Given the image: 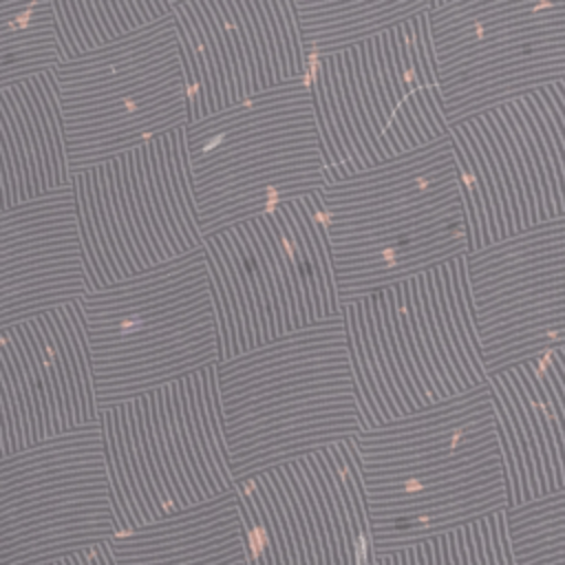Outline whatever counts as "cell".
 Returning a JSON list of instances; mask_svg holds the SVG:
<instances>
[{
  "instance_id": "obj_2",
  "label": "cell",
  "mask_w": 565,
  "mask_h": 565,
  "mask_svg": "<svg viewBox=\"0 0 565 565\" xmlns=\"http://www.w3.org/2000/svg\"><path fill=\"white\" fill-rule=\"evenodd\" d=\"M320 205L340 307L468 254L450 135L329 181Z\"/></svg>"
},
{
  "instance_id": "obj_27",
  "label": "cell",
  "mask_w": 565,
  "mask_h": 565,
  "mask_svg": "<svg viewBox=\"0 0 565 565\" xmlns=\"http://www.w3.org/2000/svg\"><path fill=\"white\" fill-rule=\"evenodd\" d=\"M512 565H565V486L505 510Z\"/></svg>"
},
{
  "instance_id": "obj_11",
  "label": "cell",
  "mask_w": 565,
  "mask_h": 565,
  "mask_svg": "<svg viewBox=\"0 0 565 565\" xmlns=\"http://www.w3.org/2000/svg\"><path fill=\"white\" fill-rule=\"evenodd\" d=\"M468 254L565 214V79L448 128Z\"/></svg>"
},
{
  "instance_id": "obj_8",
  "label": "cell",
  "mask_w": 565,
  "mask_h": 565,
  "mask_svg": "<svg viewBox=\"0 0 565 565\" xmlns=\"http://www.w3.org/2000/svg\"><path fill=\"white\" fill-rule=\"evenodd\" d=\"M183 132L203 236L318 194L329 183L305 77L192 121Z\"/></svg>"
},
{
  "instance_id": "obj_9",
  "label": "cell",
  "mask_w": 565,
  "mask_h": 565,
  "mask_svg": "<svg viewBox=\"0 0 565 565\" xmlns=\"http://www.w3.org/2000/svg\"><path fill=\"white\" fill-rule=\"evenodd\" d=\"M97 411L221 362L203 247L77 300Z\"/></svg>"
},
{
  "instance_id": "obj_18",
  "label": "cell",
  "mask_w": 565,
  "mask_h": 565,
  "mask_svg": "<svg viewBox=\"0 0 565 565\" xmlns=\"http://www.w3.org/2000/svg\"><path fill=\"white\" fill-rule=\"evenodd\" d=\"M97 424L79 305L0 329V459Z\"/></svg>"
},
{
  "instance_id": "obj_20",
  "label": "cell",
  "mask_w": 565,
  "mask_h": 565,
  "mask_svg": "<svg viewBox=\"0 0 565 565\" xmlns=\"http://www.w3.org/2000/svg\"><path fill=\"white\" fill-rule=\"evenodd\" d=\"M508 508L565 486V347L488 375Z\"/></svg>"
},
{
  "instance_id": "obj_13",
  "label": "cell",
  "mask_w": 565,
  "mask_h": 565,
  "mask_svg": "<svg viewBox=\"0 0 565 565\" xmlns=\"http://www.w3.org/2000/svg\"><path fill=\"white\" fill-rule=\"evenodd\" d=\"M428 33L448 128L565 79V2L433 0Z\"/></svg>"
},
{
  "instance_id": "obj_12",
  "label": "cell",
  "mask_w": 565,
  "mask_h": 565,
  "mask_svg": "<svg viewBox=\"0 0 565 565\" xmlns=\"http://www.w3.org/2000/svg\"><path fill=\"white\" fill-rule=\"evenodd\" d=\"M71 174L188 126L172 15L53 68Z\"/></svg>"
},
{
  "instance_id": "obj_23",
  "label": "cell",
  "mask_w": 565,
  "mask_h": 565,
  "mask_svg": "<svg viewBox=\"0 0 565 565\" xmlns=\"http://www.w3.org/2000/svg\"><path fill=\"white\" fill-rule=\"evenodd\" d=\"M433 0H294L305 60L329 55L417 18Z\"/></svg>"
},
{
  "instance_id": "obj_22",
  "label": "cell",
  "mask_w": 565,
  "mask_h": 565,
  "mask_svg": "<svg viewBox=\"0 0 565 565\" xmlns=\"http://www.w3.org/2000/svg\"><path fill=\"white\" fill-rule=\"evenodd\" d=\"M108 550L113 565H247L234 490L119 532Z\"/></svg>"
},
{
  "instance_id": "obj_24",
  "label": "cell",
  "mask_w": 565,
  "mask_h": 565,
  "mask_svg": "<svg viewBox=\"0 0 565 565\" xmlns=\"http://www.w3.org/2000/svg\"><path fill=\"white\" fill-rule=\"evenodd\" d=\"M62 62L84 57L172 15L168 0H51Z\"/></svg>"
},
{
  "instance_id": "obj_5",
  "label": "cell",
  "mask_w": 565,
  "mask_h": 565,
  "mask_svg": "<svg viewBox=\"0 0 565 565\" xmlns=\"http://www.w3.org/2000/svg\"><path fill=\"white\" fill-rule=\"evenodd\" d=\"M428 11L342 51L305 60L329 181L448 135Z\"/></svg>"
},
{
  "instance_id": "obj_15",
  "label": "cell",
  "mask_w": 565,
  "mask_h": 565,
  "mask_svg": "<svg viewBox=\"0 0 565 565\" xmlns=\"http://www.w3.org/2000/svg\"><path fill=\"white\" fill-rule=\"evenodd\" d=\"M117 534L99 424L0 459V565H42Z\"/></svg>"
},
{
  "instance_id": "obj_29",
  "label": "cell",
  "mask_w": 565,
  "mask_h": 565,
  "mask_svg": "<svg viewBox=\"0 0 565 565\" xmlns=\"http://www.w3.org/2000/svg\"><path fill=\"white\" fill-rule=\"evenodd\" d=\"M371 565H373V563H371Z\"/></svg>"
},
{
  "instance_id": "obj_28",
  "label": "cell",
  "mask_w": 565,
  "mask_h": 565,
  "mask_svg": "<svg viewBox=\"0 0 565 565\" xmlns=\"http://www.w3.org/2000/svg\"><path fill=\"white\" fill-rule=\"evenodd\" d=\"M42 565H113V561H110L108 543H104V545L82 550V552H75L71 556L55 558V561H49V563H42Z\"/></svg>"
},
{
  "instance_id": "obj_26",
  "label": "cell",
  "mask_w": 565,
  "mask_h": 565,
  "mask_svg": "<svg viewBox=\"0 0 565 565\" xmlns=\"http://www.w3.org/2000/svg\"><path fill=\"white\" fill-rule=\"evenodd\" d=\"M373 565H512L505 512L373 554Z\"/></svg>"
},
{
  "instance_id": "obj_17",
  "label": "cell",
  "mask_w": 565,
  "mask_h": 565,
  "mask_svg": "<svg viewBox=\"0 0 565 565\" xmlns=\"http://www.w3.org/2000/svg\"><path fill=\"white\" fill-rule=\"evenodd\" d=\"M486 373L565 347V214L466 254Z\"/></svg>"
},
{
  "instance_id": "obj_6",
  "label": "cell",
  "mask_w": 565,
  "mask_h": 565,
  "mask_svg": "<svg viewBox=\"0 0 565 565\" xmlns=\"http://www.w3.org/2000/svg\"><path fill=\"white\" fill-rule=\"evenodd\" d=\"M214 369L97 411L119 532L234 490Z\"/></svg>"
},
{
  "instance_id": "obj_21",
  "label": "cell",
  "mask_w": 565,
  "mask_h": 565,
  "mask_svg": "<svg viewBox=\"0 0 565 565\" xmlns=\"http://www.w3.org/2000/svg\"><path fill=\"white\" fill-rule=\"evenodd\" d=\"M71 185L53 71L0 88V212Z\"/></svg>"
},
{
  "instance_id": "obj_10",
  "label": "cell",
  "mask_w": 565,
  "mask_h": 565,
  "mask_svg": "<svg viewBox=\"0 0 565 565\" xmlns=\"http://www.w3.org/2000/svg\"><path fill=\"white\" fill-rule=\"evenodd\" d=\"M71 190L88 291L203 247L183 128L73 172Z\"/></svg>"
},
{
  "instance_id": "obj_25",
  "label": "cell",
  "mask_w": 565,
  "mask_h": 565,
  "mask_svg": "<svg viewBox=\"0 0 565 565\" xmlns=\"http://www.w3.org/2000/svg\"><path fill=\"white\" fill-rule=\"evenodd\" d=\"M62 62L51 0L0 2V88Z\"/></svg>"
},
{
  "instance_id": "obj_19",
  "label": "cell",
  "mask_w": 565,
  "mask_h": 565,
  "mask_svg": "<svg viewBox=\"0 0 565 565\" xmlns=\"http://www.w3.org/2000/svg\"><path fill=\"white\" fill-rule=\"evenodd\" d=\"M88 291L71 185L0 212V329Z\"/></svg>"
},
{
  "instance_id": "obj_16",
  "label": "cell",
  "mask_w": 565,
  "mask_h": 565,
  "mask_svg": "<svg viewBox=\"0 0 565 565\" xmlns=\"http://www.w3.org/2000/svg\"><path fill=\"white\" fill-rule=\"evenodd\" d=\"M188 124L305 77L294 0L172 2Z\"/></svg>"
},
{
  "instance_id": "obj_4",
  "label": "cell",
  "mask_w": 565,
  "mask_h": 565,
  "mask_svg": "<svg viewBox=\"0 0 565 565\" xmlns=\"http://www.w3.org/2000/svg\"><path fill=\"white\" fill-rule=\"evenodd\" d=\"M364 428L488 382L466 256L342 307Z\"/></svg>"
},
{
  "instance_id": "obj_14",
  "label": "cell",
  "mask_w": 565,
  "mask_h": 565,
  "mask_svg": "<svg viewBox=\"0 0 565 565\" xmlns=\"http://www.w3.org/2000/svg\"><path fill=\"white\" fill-rule=\"evenodd\" d=\"M247 565H371L355 444L342 441L234 483Z\"/></svg>"
},
{
  "instance_id": "obj_3",
  "label": "cell",
  "mask_w": 565,
  "mask_h": 565,
  "mask_svg": "<svg viewBox=\"0 0 565 565\" xmlns=\"http://www.w3.org/2000/svg\"><path fill=\"white\" fill-rule=\"evenodd\" d=\"M214 371L234 483L364 430L342 313L221 360Z\"/></svg>"
},
{
  "instance_id": "obj_7",
  "label": "cell",
  "mask_w": 565,
  "mask_h": 565,
  "mask_svg": "<svg viewBox=\"0 0 565 565\" xmlns=\"http://www.w3.org/2000/svg\"><path fill=\"white\" fill-rule=\"evenodd\" d=\"M221 360L342 313L320 192L203 236Z\"/></svg>"
},
{
  "instance_id": "obj_1",
  "label": "cell",
  "mask_w": 565,
  "mask_h": 565,
  "mask_svg": "<svg viewBox=\"0 0 565 565\" xmlns=\"http://www.w3.org/2000/svg\"><path fill=\"white\" fill-rule=\"evenodd\" d=\"M373 554L508 510V475L486 382L355 439Z\"/></svg>"
}]
</instances>
